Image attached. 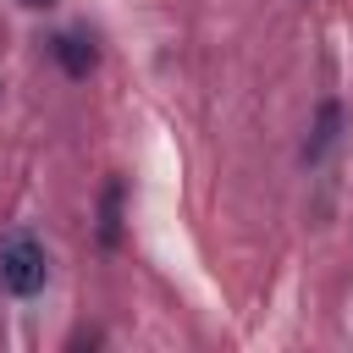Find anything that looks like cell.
<instances>
[{
  "mask_svg": "<svg viewBox=\"0 0 353 353\" xmlns=\"http://www.w3.org/2000/svg\"><path fill=\"white\" fill-rule=\"evenodd\" d=\"M44 281H50V259H44L39 237L11 232L0 243V287L17 292V298H33V292H44Z\"/></svg>",
  "mask_w": 353,
  "mask_h": 353,
  "instance_id": "cell-1",
  "label": "cell"
},
{
  "mask_svg": "<svg viewBox=\"0 0 353 353\" xmlns=\"http://www.w3.org/2000/svg\"><path fill=\"white\" fill-rule=\"evenodd\" d=\"M17 6H28V11H44V6H55V0H17Z\"/></svg>",
  "mask_w": 353,
  "mask_h": 353,
  "instance_id": "cell-5",
  "label": "cell"
},
{
  "mask_svg": "<svg viewBox=\"0 0 353 353\" xmlns=\"http://www.w3.org/2000/svg\"><path fill=\"white\" fill-rule=\"evenodd\" d=\"M336 127H342V110H336V99H325L320 116H314V132H309V143H303V160H320V154L336 143Z\"/></svg>",
  "mask_w": 353,
  "mask_h": 353,
  "instance_id": "cell-3",
  "label": "cell"
},
{
  "mask_svg": "<svg viewBox=\"0 0 353 353\" xmlns=\"http://www.w3.org/2000/svg\"><path fill=\"white\" fill-rule=\"evenodd\" d=\"M50 55L61 61L66 77H88V72H94V44H88L83 33H55V39H50Z\"/></svg>",
  "mask_w": 353,
  "mask_h": 353,
  "instance_id": "cell-2",
  "label": "cell"
},
{
  "mask_svg": "<svg viewBox=\"0 0 353 353\" xmlns=\"http://www.w3.org/2000/svg\"><path fill=\"white\" fill-rule=\"evenodd\" d=\"M99 215H105V221H99V237H105V243H116V226H121V221H116V215H121V182H110V188H105V210H99Z\"/></svg>",
  "mask_w": 353,
  "mask_h": 353,
  "instance_id": "cell-4",
  "label": "cell"
}]
</instances>
